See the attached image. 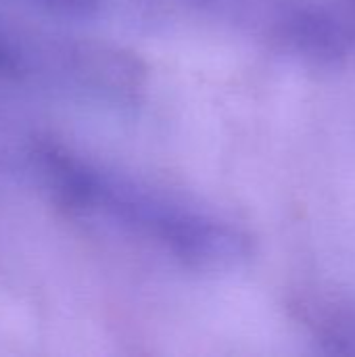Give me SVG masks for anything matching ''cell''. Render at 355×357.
<instances>
[{"label": "cell", "mask_w": 355, "mask_h": 357, "mask_svg": "<svg viewBox=\"0 0 355 357\" xmlns=\"http://www.w3.org/2000/svg\"><path fill=\"white\" fill-rule=\"evenodd\" d=\"M297 29H299V40L305 46V50L310 54L320 56L322 61L341 56L345 52L343 31L326 17L305 15L301 21H297Z\"/></svg>", "instance_id": "cell-1"}]
</instances>
